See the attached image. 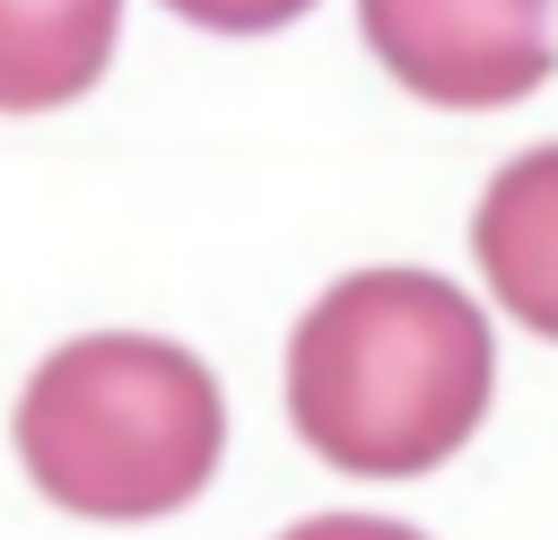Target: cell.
<instances>
[{
    "label": "cell",
    "mask_w": 558,
    "mask_h": 540,
    "mask_svg": "<svg viewBox=\"0 0 558 540\" xmlns=\"http://www.w3.org/2000/svg\"><path fill=\"white\" fill-rule=\"evenodd\" d=\"M497 392L488 314L427 270L323 287L288 340V418L349 479H418L471 444Z\"/></svg>",
    "instance_id": "obj_1"
},
{
    "label": "cell",
    "mask_w": 558,
    "mask_h": 540,
    "mask_svg": "<svg viewBox=\"0 0 558 540\" xmlns=\"http://www.w3.org/2000/svg\"><path fill=\"white\" fill-rule=\"evenodd\" d=\"M227 453L218 375L148 331H87L52 348L17 392L26 479L96 523H148L209 488Z\"/></svg>",
    "instance_id": "obj_2"
},
{
    "label": "cell",
    "mask_w": 558,
    "mask_h": 540,
    "mask_svg": "<svg viewBox=\"0 0 558 540\" xmlns=\"http://www.w3.org/2000/svg\"><path fill=\"white\" fill-rule=\"evenodd\" d=\"M357 26L410 96L453 113L514 105L558 61V0H357Z\"/></svg>",
    "instance_id": "obj_3"
},
{
    "label": "cell",
    "mask_w": 558,
    "mask_h": 540,
    "mask_svg": "<svg viewBox=\"0 0 558 540\" xmlns=\"http://www.w3.org/2000/svg\"><path fill=\"white\" fill-rule=\"evenodd\" d=\"M471 253L488 270V296L532 322L541 340H558V148L514 157L471 218Z\"/></svg>",
    "instance_id": "obj_4"
},
{
    "label": "cell",
    "mask_w": 558,
    "mask_h": 540,
    "mask_svg": "<svg viewBox=\"0 0 558 540\" xmlns=\"http://www.w3.org/2000/svg\"><path fill=\"white\" fill-rule=\"evenodd\" d=\"M122 0H0V113H52L113 61Z\"/></svg>",
    "instance_id": "obj_5"
},
{
    "label": "cell",
    "mask_w": 558,
    "mask_h": 540,
    "mask_svg": "<svg viewBox=\"0 0 558 540\" xmlns=\"http://www.w3.org/2000/svg\"><path fill=\"white\" fill-rule=\"evenodd\" d=\"M174 17H192V26H218V35H262V26H288V17H305L314 0H166Z\"/></svg>",
    "instance_id": "obj_6"
},
{
    "label": "cell",
    "mask_w": 558,
    "mask_h": 540,
    "mask_svg": "<svg viewBox=\"0 0 558 540\" xmlns=\"http://www.w3.org/2000/svg\"><path fill=\"white\" fill-rule=\"evenodd\" d=\"M279 540H427V531L384 523V514H314V523H296V531H279Z\"/></svg>",
    "instance_id": "obj_7"
}]
</instances>
